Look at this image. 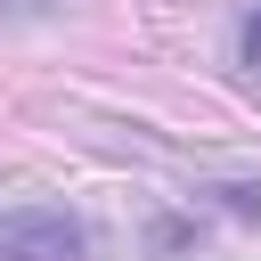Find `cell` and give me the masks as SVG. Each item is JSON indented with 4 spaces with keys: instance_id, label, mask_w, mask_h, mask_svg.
Instances as JSON below:
<instances>
[{
    "instance_id": "1",
    "label": "cell",
    "mask_w": 261,
    "mask_h": 261,
    "mask_svg": "<svg viewBox=\"0 0 261 261\" xmlns=\"http://www.w3.org/2000/svg\"><path fill=\"white\" fill-rule=\"evenodd\" d=\"M0 261H82V220L57 204H8L0 212Z\"/></svg>"
},
{
    "instance_id": "2",
    "label": "cell",
    "mask_w": 261,
    "mask_h": 261,
    "mask_svg": "<svg viewBox=\"0 0 261 261\" xmlns=\"http://www.w3.org/2000/svg\"><path fill=\"white\" fill-rule=\"evenodd\" d=\"M57 0H0V16H49Z\"/></svg>"
},
{
    "instance_id": "3",
    "label": "cell",
    "mask_w": 261,
    "mask_h": 261,
    "mask_svg": "<svg viewBox=\"0 0 261 261\" xmlns=\"http://www.w3.org/2000/svg\"><path fill=\"white\" fill-rule=\"evenodd\" d=\"M245 57H253V65H261V8H253V16H245Z\"/></svg>"
}]
</instances>
